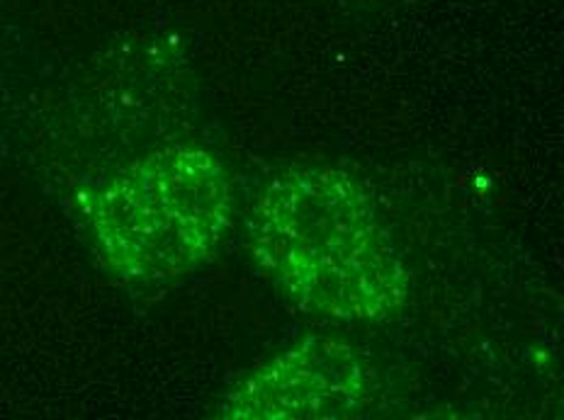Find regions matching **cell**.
<instances>
[{
  "instance_id": "obj_1",
  "label": "cell",
  "mask_w": 564,
  "mask_h": 420,
  "mask_svg": "<svg viewBox=\"0 0 564 420\" xmlns=\"http://www.w3.org/2000/svg\"><path fill=\"white\" fill-rule=\"evenodd\" d=\"M256 265L292 305L336 321H384L409 275L378 205L350 173L297 166L265 185L249 217Z\"/></svg>"
},
{
  "instance_id": "obj_2",
  "label": "cell",
  "mask_w": 564,
  "mask_h": 420,
  "mask_svg": "<svg viewBox=\"0 0 564 420\" xmlns=\"http://www.w3.org/2000/svg\"><path fill=\"white\" fill-rule=\"evenodd\" d=\"M84 214L110 270L137 285L169 283L215 258L231 224V185L207 148L166 146L93 188Z\"/></svg>"
},
{
  "instance_id": "obj_3",
  "label": "cell",
  "mask_w": 564,
  "mask_h": 420,
  "mask_svg": "<svg viewBox=\"0 0 564 420\" xmlns=\"http://www.w3.org/2000/svg\"><path fill=\"white\" fill-rule=\"evenodd\" d=\"M372 375L356 347L312 335L258 365L219 404L234 420H324L366 408Z\"/></svg>"
}]
</instances>
